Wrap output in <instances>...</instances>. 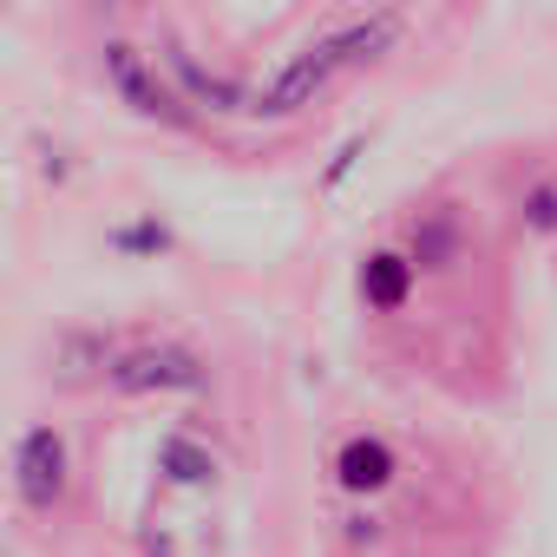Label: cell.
<instances>
[{"mask_svg": "<svg viewBox=\"0 0 557 557\" xmlns=\"http://www.w3.org/2000/svg\"><path fill=\"white\" fill-rule=\"evenodd\" d=\"M394 40H400V14H394V8L374 14V21H355V27L329 34V40H309L302 53H289L283 66H275V73L249 92V112H256V119H296V112H309L342 73L374 66L381 53H394Z\"/></svg>", "mask_w": 557, "mask_h": 557, "instance_id": "cell-1", "label": "cell"}, {"mask_svg": "<svg viewBox=\"0 0 557 557\" xmlns=\"http://www.w3.org/2000/svg\"><path fill=\"white\" fill-rule=\"evenodd\" d=\"M106 86L119 92V106H132L151 125H177V132L190 125V106L171 86V73H158V60L138 53L132 40H106Z\"/></svg>", "mask_w": 557, "mask_h": 557, "instance_id": "cell-2", "label": "cell"}, {"mask_svg": "<svg viewBox=\"0 0 557 557\" xmlns=\"http://www.w3.org/2000/svg\"><path fill=\"white\" fill-rule=\"evenodd\" d=\"M112 394H197L203 387V355L184 342H132L106 368Z\"/></svg>", "mask_w": 557, "mask_h": 557, "instance_id": "cell-3", "label": "cell"}, {"mask_svg": "<svg viewBox=\"0 0 557 557\" xmlns=\"http://www.w3.org/2000/svg\"><path fill=\"white\" fill-rule=\"evenodd\" d=\"M8 472H14V492H21L27 511H40V518L60 511L66 492H73V453H66V433H60V426H27V433L14 440Z\"/></svg>", "mask_w": 557, "mask_h": 557, "instance_id": "cell-4", "label": "cell"}, {"mask_svg": "<svg viewBox=\"0 0 557 557\" xmlns=\"http://www.w3.org/2000/svg\"><path fill=\"white\" fill-rule=\"evenodd\" d=\"M394 472H400V459H394V446H387L381 433H348V440L335 446V485H342V492H355V498L387 492V485H394Z\"/></svg>", "mask_w": 557, "mask_h": 557, "instance_id": "cell-5", "label": "cell"}, {"mask_svg": "<svg viewBox=\"0 0 557 557\" xmlns=\"http://www.w3.org/2000/svg\"><path fill=\"white\" fill-rule=\"evenodd\" d=\"M361 302L374 309V315H400L407 302H413V283H420V262L407 256V249H374V256H361Z\"/></svg>", "mask_w": 557, "mask_h": 557, "instance_id": "cell-6", "label": "cell"}, {"mask_svg": "<svg viewBox=\"0 0 557 557\" xmlns=\"http://www.w3.org/2000/svg\"><path fill=\"white\" fill-rule=\"evenodd\" d=\"M164 66H171V86L184 92V106H203V112H249V92L230 86V79H216V73H203L184 47H164Z\"/></svg>", "mask_w": 557, "mask_h": 557, "instance_id": "cell-7", "label": "cell"}, {"mask_svg": "<svg viewBox=\"0 0 557 557\" xmlns=\"http://www.w3.org/2000/svg\"><path fill=\"white\" fill-rule=\"evenodd\" d=\"M158 472L171 485H184V492H210L216 485V453L203 440H190V433H164L158 440Z\"/></svg>", "mask_w": 557, "mask_h": 557, "instance_id": "cell-8", "label": "cell"}, {"mask_svg": "<svg viewBox=\"0 0 557 557\" xmlns=\"http://www.w3.org/2000/svg\"><path fill=\"white\" fill-rule=\"evenodd\" d=\"M518 223H524L531 236H557V177L524 184V197H518Z\"/></svg>", "mask_w": 557, "mask_h": 557, "instance_id": "cell-9", "label": "cell"}, {"mask_svg": "<svg viewBox=\"0 0 557 557\" xmlns=\"http://www.w3.org/2000/svg\"><path fill=\"white\" fill-rule=\"evenodd\" d=\"M112 243H119V249H164V243H171V236H164V230H158V223H138V230H119V236H112Z\"/></svg>", "mask_w": 557, "mask_h": 557, "instance_id": "cell-10", "label": "cell"}]
</instances>
